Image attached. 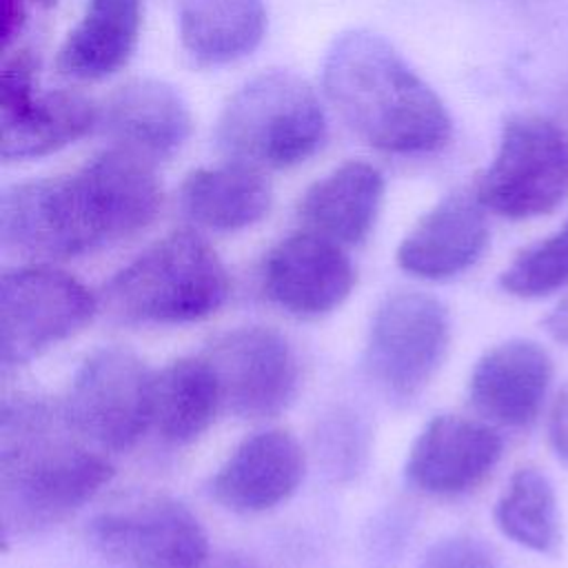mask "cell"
Here are the masks:
<instances>
[{"label":"cell","instance_id":"1","mask_svg":"<svg viewBox=\"0 0 568 568\" xmlns=\"http://www.w3.org/2000/svg\"><path fill=\"white\" fill-rule=\"evenodd\" d=\"M160 209L153 162L111 146L73 173L7 189L0 237L27 257L67 260L144 231Z\"/></svg>","mask_w":568,"mask_h":568},{"label":"cell","instance_id":"2","mask_svg":"<svg viewBox=\"0 0 568 568\" xmlns=\"http://www.w3.org/2000/svg\"><path fill=\"white\" fill-rule=\"evenodd\" d=\"M71 426L64 406L16 397L0 417V519L2 539L47 530L113 477L104 455L91 450Z\"/></svg>","mask_w":568,"mask_h":568},{"label":"cell","instance_id":"3","mask_svg":"<svg viewBox=\"0 0 568 568\" xmlns=\"http://www.w3.org/2000/svg\"><path fill=\"white\" fill-rule=\"evenodd\" d=\"M322 82L348 129L377 151L426 155L450 140L446 104L379 33L353 29L335 38Z\"/></svg>","mask_w":568,"mask_h":568},{"label":"cell","instance_id":"4","mask_svg":"<svg viewBox=\"0 0 568 568\" xmlns=\"http://www.w3.org/2000/svg\"><path fill=\"white\" fill-rule=\"evenodd\" d=\"M229 297V273L195 231L178 229L146 246L102 291L109 313L129 324H186Z\"/></svg>","mask_w":568,"mask_h":568},{"label":"cell","instance_id":"5","mask_svg":"<svg viewBox=\"0 0 568 568\" xmlns=\"http://www.w3.org/2000/svg\"><path fill=\"white\" fill-rule=\"evenodd\" d=\"M326 138L317 93L291 71H264L224 104L215 140L233 160L255 169H288L308 160Z\"/></svg>","mask_w":568,"mask_h":568},{"label":"cell","instance_id":"6","mask_svg":"<svg viewBox=\"0 0 568 568\" xmlns=\"http://www.w3.org/2000/svg\"><path fill=\"white\" fill-rule=\"evenodd\" d=\"M486 211L528 220L555 211L568 197V133L539 113L506 120L493 162L475 191Z\"/></svg>","mask_w":568,"mask_h":568},{"label":"cell","instance_id":"7","mask_svg":"<svg viewBox=\"0 0 568 568\" xmlns=\"http://www.w3.org/2000/svg\"><path fill=\"white\" fill-rule=\"evenodd\" d=\"M98 297L49 264L4 271L0 280V362L20 366L91 322Z\"/></svg>","mask_w":568,"mask_h":568},{"label":"cell","instance_id":"8","mask_svg":"<svg viewBox=\"0 0 568 568\" xmlns=\"http://www.w3.org/2000/svg\"><path fill=\"white\" fill-rule=\"evenodd\" d=\"M153 375L135 353L109 346L75 371L64 413L71 426L102 450L124 453L151 428Z\"/></svg>","mask_w":568,"mask_h":568},{"label":"cell","instance_id":"9","mask_svg":"<svg viewBox=\"0 0 568 568\" xmlns=\"http://www.w3.org/2000/svg\"><path fill=\"white\" fill-rule=\"evenodd\" d=\"M450 344L444 304L419 291L388 295L375 311L366 339V371L395 399H413L439 371Z\"/></svg>","mask_w":568,"mask_h":568},{"label":"cell","instance_id":"10","mask_svg":"<svg viewBox=\"0 0 568 568\" xmlns=\"http://www.w3.org/2000/svg\"><path fill=\"white\" fill-rule=\"evenodd\" d=\"M38 58L18 49L0 71V155L33 160L49 155L82 135L100 120V106L78 91H36Z\"/></svg>","mask_w":568,"mask_h":568},{"label":"cell","instance_id":"11","mask_svg":"<svg viewBox=\"0 0 568 568\" xmlns=\"http://www.w3.org/2000/svg\"><path fill=\"white\" fill-rule=\"evenodd\" d=\"M89 537L104 557L124 568H202L209 559L200 519L162 495L100 513Z\"/></svg>","mask_w":568,"mask_h":568},{"label":"cell","instance_id":"12","mask_svg":"<svg viewBox=\"0 0 568 568\" xmlns=\"http://www.w3.org/2000/svg\"><path fill=\"white\" fill-rule=\"evenodd\" d=\"M222 397L237 417L262 419L282 413L295 397L300 364L288 339L268 326H242L213 339L202 353Z\"/></svg>","mask_w":568,"mask_h":568},{"label":"cell","instance_id":"13","mask_svg":"<svg viewBox=\"0 0 568 568\" xmlns=\"http://www.w3.org/2000/svg\"><path fill=\"white\" fill-rule=\"evenodd\" d=\"M355 268L344 246L311 231L280 240L262 262V288L280 308L320 317L351 295Z\"/></svg>","mask_w":568,"mask_h":568},{"label":"cell","instance_id":"14","mask_svg":"<svg viewBox=\"0 0 568 568\" xmlns=\"http://www.w3.org/2000/svg\"><path fill=\"white\" fill-rule=\"evenodd\" d=\"M501 450L504 442L493 424L462 415H437L413 442L406 477L428 495H464L493 473Z\"/></svg>","mask_w":568,"mask_h":568},{"label":"cell","instance_id":"15","mask_svg":"<svg viewBox=\"0 0 568 568\" xmlns=\"http://www.w3.org/2000/svg\"><path fill=\"white\" fill-rule=\"evenodd\" d=\"M552 382L548 351L524 337L488 348L473 366L468 402L488 422L506 428L532 424Z\"/></svg>","mask_w":568,"mask_h":568},{"label":"cell","instance_id":"16","mask_svg":"<svg viewBox=\"0 0 568 568\" xmlns=\"http://www.w3.org/2000/svg\"><path fill=\"white\" fill-rule=\"evenodd\" d=\"M304 468V450L295 435L284 428H268L246 437L226 457L211 481V490L233 513H264L297 490Z\"/></svg>","mask_w":568,"mask_h":568},{"label":"cell","instance_id":"17","mask_svg":"<svg viewBox=\"0 0 568 568\" xmlns=\"http://www.w3.org/2000/svg\"><path fill=\"white\" fill-rule=\"evenodd\" d=\"M486 209L475 193H450L428 209L397 246L402 271L446 280L470 268L488 244Z\"/></svg>","mask_w":568,"mask_h":568},{"label":"cell","instance_id":"18","mask_svg":"<svg viewBox=\"0 0 568 568\" xmlns=\"http://www.w3.org/2000/svg\"><path fill=\"white\" fill-rule=\"evenodd\" d=\"M98 124L115 146L158 162L171 158L189 140L193 118L189 104L171 84L138 78L109 95L100 106Z\"/></svg>","mask_w":568,"mask_h":568},{"label":"cell","instance_id":"19","mask_svg":"<svg viewBox=\"0 0 568 568\" xmlns=\"http://www.w3.org/2000/svg\"><path fill=\"white\" fill-rule=\"evenodd\" d=\"M382 200V173L368 162L348 160L304 191L297 217L304 231L339 246H355L375 226Z\"/></svg>","mask_w":568,"mask_h":568},{"label":"cell","instance_id":"20","mask_svg":"<svg viewBox=\"0 0 568 568\" xmlns=\"http://www.w3.org/2000/svg\"><path fill=\"white\" fill-rule=\"evenodd\" d=\"M140 24V0H89L58 51V71L73 80H102L115 73L133 55Z\"/></svg>","mask_w":568,"mask_h":568},{"label":"cell","instance_id":"21","mask_svg":"<svg viewBox=\"0 0 568 568\" xmlns=\"http://www.w3.org/2000/svg\"><path fill=\"white\" fill-rule=\"evenodd\" d=\"M189 220L211 231H240L260 222L273 202L264 173L242 162L191 171L180 189Z\"/></svg>","mask_w":568,"mask_h":568},{"label":"cell","instance_id":"22","mask_svg":"<svg viewBox=\"0 0 568 568\" xmlns=\"http://www.w3.org/2000/svg\"><path fill=\"white\" fill-rule=\"evenodd\" d=\"M264 29V0H178L180 42L197 64H226L251 53Z\"/></svg>","mask_w":568,"mask_h":568},{"label":"cell","instance_id":"23","mask_svg":"<svg viewBox=\"0 0 568 568\" xmlns=\"http://www.w3.org/2000/svg\"><path fill=\"white\" fill-rule=\"evenodd\" d=\"M222 410L217 379L209 362L180 357L153 375L151 428L169 444L197 439Z\"/></svg>","mask_w":568,"mask_h":568},{"label":"cell","instance_id":"24","mask_svg":"<svg viewBox=\"0 0 568 568\" xmlns=\"http://www.w3.org/2000/svg\"><path fill=\"white\" fill-rule=\"evenodd\" d=\"M495 524L501 535L528 550H555L559 517L550 479L535 466L517 468L495 504Z\"/></svg>","mask_w":568,"mask_h":568},{"label":"cell","instance_id":"25","mask_svg":"<svg viewBox=\"0 0 568 568\" xmlns=\"http://www.w3.org/2000/svg\"><path fill=\"white\" fill-rule=\"evenodd\" d=\"M499 286L515 297H541L568 286V217L557 231L521 248L501 271Z\"/></svg>","mask_w":568,"mask_h":568},{"label":"cell","instance_id":"26","mask_svg":"<svg viewBox=\"0 0 568 568\" xmlns=\"http://www.w3.org/2000/svg\"><path fill=\"white\" fill-rule=\"evenodd\" d=\"M419 568H497L490 548L468 535L435 541L422 557Z\"/></svg>","mask_w":568,"mask_h":568},{"label":"cell","instance_id":"27","mask_svg":"<svg viewBox=\"0 0 568 568\" xmlns=\"http://www.w3.org/2000/svg\"><path fill=\"white\" fill-rule=\"evenodd\" d=\"M548 439L557 457L568 462V382L561 386L552 402L548 417Z\"/></svg>","mask_w":568,"mask_h":568},{"label":"cell","instance_id":"28","mask_svg":"<svg viewBox=\"0 0 568 568\" xmlns=\"http://www.w3.org/2000/svg\"><path fill=\"white\" fill-rule=\"evenodd\" d=\"M0 16H2V27H0L2 49H9V44L22 31V24H24V16H27L24 0H2Z\"/></svg>","mask_w":568,"mask_h":568},{"label":"cell","instance_id":"29","mask_svg":"<svg viewBox=\"0 0 568 568\" xmlns=\"http://www.w3.org/2000/svg\"><path fill=\"white\" fill-rule=\"evenodd\" d=\"M544 328L548 331V335L557 342L568 346V295L561 297L555 308L546 315L544 320Z\"/></svg>","mask_w":568,"mask_h":568},{"label":"cell","instance_id":"30","mask_svg":"<svg viewBox=\"0 0 568 568\" xmlns=\"http://www.w3.org/2000/svg\"><path fill=\"white\" fill-rule=\"evenodd\" d=\"M202 568H262L255 559L240 555V552H222L215 557H209Z\"/></svg>","mask_w":568,"mask_h":568},{"label":"cell","instance_id":"31","mask_svg":"<svg viewBox=\"0 0 568 568\" xmlns=\"http://www.w3.org/2000/svg\"><path fill=\"white\" fill-rule=\"evenodd\" d=\"M36 4H42V7H53L58 0H33Z\"/></svg>","mask_w":568,"mask_h":568}]
</instances>
